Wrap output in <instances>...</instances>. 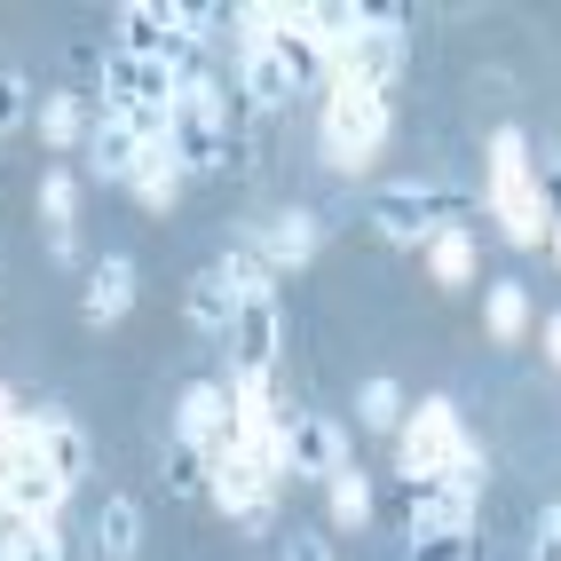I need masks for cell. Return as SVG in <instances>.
Listing matches in <instances>:
<instances>
[{
	"mask_svg": "<svg viewBox=\"0 0 561 561\" xmlns=\"http://www.w3.org/2000/svg\"><path fill=\"white\" fill-rule=\"evenodd\" d=\"M491 206H499V221H506L514 245H538L553 230V214L538 198V174H530V142H522L514 127L491 135Z\"/></svg>",
	"mask_w": 561,
	"mask_h": 561,
	"instance_id": "obj_1",
	"label": "cell"
},
{
	"mask_svg": "<svg viewBox=\"0 0 561 561\" xmlns=\"http://www.w3.org/2000/svg\"><path fill=\"white\" fill-rule=\"evenodd\" d=\"M380 142H388V95L332 88V103H324V159L341 174H364L371 159H380Z\"/></svg>",
	"mask_w": 561,
	"mask_h": 561,
	"instance_id": "obj_2",
	"label": "cell"
},
{
	"mask_svg": "<svg viewBox=\"0 0 561 561\" xmlns=\"http://www.w3.org/2000/svg\"><path fill=\"white\" fill-rule=\"evenodd\" d=\"M167 159L182 174H214L221 167V88L214 80H182L174 127H167Z\"/></svg>",
	"mask_w": 561,
	"mask_h": 561,
	"instance_id": "obj_3",
	"label": "cell"
},
{
	"mask_svg": "<svg viewBox=\"0 0 561 561\" xmlns=\"http://www.w3.org/2000/svg\"><path fill=\"white\" fill-rule=\"evenodd\" d=\"M474 491H482V467H451V474H403V522L411 530H467L474 522Z\"/></svg>",
	"mask_w": 561,
	"mask_h": 561,
	"instance_id": "obj_4",
	"label": "cell"
},
{
	"mask_svg": "<svg viewBox=\"0 0 561 561\" xmlns=\"http://www.w3.org/2000/svg\"><path fill=\"white\" fill-rule=\"evenodd\" d=\"M396 435H403V474H451V467L474 459V443H467V427H459V411L443 403V396L420 403Z\"/></svg>",
	"mask_w": 561,
	"mask_h": 561,
	"instance_id": "obj_5",
	"label": "cell"
},
{
	"mask_svg": "<svg viewBox=\"0 0 561 561\" xmlns=\"http://www.w3.org/2000/svg\"><path fill=\"white\" fill-rule=\"evenodd\" d=\"M396 71H403V24H396V9H364V32L341 48V88L388 95Z\"/></svg>",
	"mask_w": 561,
	"mask_h": 561,
	"instance_id": "obj_6",
	"label": "cell"
},
{
	"mask_svg": "<svg viewBox=\"0 0 561 561\" xmlns=\"http://www.w3.org/2000/svg\"><path fill=\"white\" fill-rule=\"evenodd\" d=\"M348 459H341V427L324 420V411H293V420L277 427V474L293 482H332Z\"/></svg>",
	"mask_w": 561,
	"mask_h": 561,
	"instance_id": "obj_7",
	"label": "cell"
},
{
	"mask_svg": "<svg viewBox=\"0 0 561 561\" xmlns=\"http://www.w3.org/2000/svg\"><path fill=\"white\" fill-rule=\"evenodd\" d=\"M277 341H285V324H277V293H253V301H238V324H230V364H238V380H245V388L270 380Z\"/></svg>",
	"mask_w": 561,
	"mask_h": 561,
	"instance_id": "obj_8",
	"label": "cell"
},
{
	"mask_svg": "<svg viewBox=\"0 0 561 561\" xmlns=\"http://www.w3.org/2000/svg\"><path fill=\"white\" fill-rule=\"evenodd\" d=\"M459 198H443V191H380V206H371V230L396 238V245H435L443 230H451V214Z\"/></svg>",
	"mask_w": 561,
	"mask_h": 561,
	"instance_id": "obj_9",
	"label": "cell"
},
{
	"mask_svg": "<svg viewBox=\"0 0 561 561\" xmlns=\"http://www.w3.org/2000/svg\"><path fill=\"white\" fill-rule=\"evenodd\" d=\"M0 506H9V530H48V522H56L64 482L41 467V451H32L24 467H9V482H0Z\"/></svg>",
	"mask_w": 561,
	"mask_h": 561,
	"instance_id": "obj_10",
	"label": "cell"
},
{
	"mask_svg": "<svg viewBox=\"0 0 561 561\" xmlns=\"http://www.w3.org/2000/svg\"><path fill=\"white\" fill-rule=\"evenodd\" d=\"M270 482H277V467H261L253 451H214V499H221V514L261 522V506H270Z\"/></svg>",
	"mask_w": 561,
	"mask_h": 561,
	"instance_id": "obj_11",
	"label": "cell"
},
{
	"mask_svg": "<svg viewBox=\"0 0 561 561\" xmlns=\"http://www.w3.org/2000/svg\"><path fill=\"white\" fill-rule=\"evenodd\" d=\"M182 443H198V451H238V396H221L214 380L182 388Z\"/></svg>",
	"mask_w": 561,
	"mask_h": 561,
	"instance_id": "obj_12",
	"label": "cell"
},
{
	"mask_svg": "<svg viewBox=\"0 0 561 561\" xmlns=\"http://www.w3.org/2000/svg\"><path fill=\"white\" fill-rule=\"evenodd\" d=\"M32 451H41V467H48V474L64 482V491H71V482H80V474L95 467L88 435L71 427V420H32Z\"/></svg>",
	"mask_w": 561,
	"mask_h": 561,
	"instance_id": "obj_13",
	"label": "cell"
},
{
	"mask_svg": "<svg viewBox=\"0 0 561 561\" xmlns=\"http://www.w3.org/2000/svg\"><path fill=\"white\" fill-rule=\"evenodd\" d=\"M191 324L206 332V341H230V324H238V285H230L221 261L191 277Z\"/></svg>",
	"mask_w": 561,
	"mask_h": 561,
	"instance_id": "obj_14",
	"label": "cell"
},
{
	"mask_svg": "<svg viewBox=\"0 0 561 561\" xmlns=\"http://www.w3.org/2000/svg\"><path fill=\"white\" fill-rule=\"evenodd\" d=\"M127 309H135V261L127 253H103L88 270V317L95 324H119Z\"/></svg>",
	"mask_w": 561,
	"mask_h": 561,
	"instance_id": "obj_15",
	"label": "cell"
},
{
	"mask_svg": "<svg viewBox=\"0 0 561 561\" xmlns=\"http://www.w3.org/2000/svg\"><path fill=\"white\" fill-rule=\"evenodd\" d=\"M88 174L95 182H135V167H142V142L119 127V119H95V135H88Z\"/></svg>",
	"mask_w": 561,
	"mask_h": 561,
	"instance_id": "obj_16",
	"label": "cell"
},
{
	"mask_svg": "<svg viewBox=\"0 0 561 561\" xmlns=\"http://www.w3.org/2000/svg\"><path fill=\"white\" fill-rule=\"evenodd\" d=\"M142 553V506L135 499H103L95 514V561H135Z\"/></svg>",
	"mask_w": 561,
	"mask_h": 561,
	"instance_id": "obj_17",
	"label": "cell"
},
{
	"mask_svg": "<svg viewBox=\"0 0 561 561\" xmlns=\"http://www.w3.org/2000/svg\"><path fill=\"white\" fill-rule=\"evenodd\" d=\"M245 95H253L261 111H277V103H293V95H301V80H293V71L277 64V48H270V32H261V41L245 48Z\"/></svg>",
	"mask_w": 561,
	"mask_h": 561,
	"instance_id": "obj_18",
	"label": "cell"
},
{
	"mask_svg": "<svg viewBox=\"0 0 561 561\" xmlns=\"http://www.w3.org/2000/svg\"><path fill=\"white\" fill-rule=\"evenodd\" d=\"M309 253H317V221L309 214H277L270 238H261V261H270V270H301Z\"/></svg>",
	"mask_w": 561,
	"mask_h": 561,
	"instance_id": "obj_19",
	"label": "cell"
},
{
	"mask_svg": "<svg viewBox=\"0 0 561 561\" xmlns=\"http://www.w3.org/2000/svg\"><path fill=\"white\" fill-rule=\"evenodd\" d=\"M293 24H301L317 48H348L356 32H364V9H348V0H317V9H301Z\"/></svg>",
	"mask_w": 561,
	"mask_h": 561,
	"instance_id": "obj_20",
	"label": "cell"
},
{
	"mask_svg": "<svg viewBox=\"0 0 561 561\" xmlns=\"http://www.w3.org/2000/svg\"><path fill=\"white\" fill-rule=\"evenodd\" d=\"M41 135L56 142V151H88L95 119H88V103H80V95H56V103L41 111Z\"/></svg>",
	"mask_w": 561,
	"mask_h": 561,
	"instance_id": "obj_21",
	"label": "cell"
},
{
	"mask_svg": "<svg viewBox=\"0 0 561 561\" xmlns=\"http://www.w3.org/2000/svg\"><path fill=\"white\" fill-rule=\"evenodd\" d=\"M167 491H174V499L214 491V451H198V443H182V435H174V451H167Z\"/></svg>",
	"mask_w": 561,
	"mask_h": 561,
	"instance_id": "obj_22",
	"label": "cell"
},
{
	"mask_svg": "<svg viewBox=\"0 0 561 561\" xmlns=\"http://www.w3.org/2000/svg\"><path fill=\"white\" fill-rule=\"evenodd\" d=\"M482 317H491V341H522V332H530V293H522L514 277H499L491 301H482Z\"/></svg>",
	"mask_w": 561,
	"mask_h": 561,
	"instance_id": "obj_23",
	"label": "cell"
},
{
	"mask_svg": "<svg viewBox=\"0 0 561 561\" xmlns=\"http://www.w3.org/2000/svg\"><path fill=\"white\" fill-rule=\"evenodd\" d=\"M411 561H482V530H411Z\"/></svg>",
	"mask_w": 561,
	"mask_h": 561,
	"instance_id": "obj_24",
	"label": "cell"
},
{
	"mask_svg": "<svg viewBox=\"0 0 561 561\" xmlns=\"http://www.w3.org/2000/svg\"><path fill=\"white\" fill-rule=\"evenodd\" d=\"M174 191H182V167H174L167 151H142V167H135V198H142V206H174Z\"/></svg>",
	"mask_w": 561,
	"mask_h": 561,
	"instance_id": "obj_25",
	"label": "cell"
},
{
	"mask_svg": "<svg viewBox=\"0 0 561 561\" xmlns=\"http://www.w3.org/2000/svg\"><path fill=\"white\" fill-rule=\"evenodd\" d=\"M356 420L380 427V435L403 427V388H396V380H364V388H356Z\"/></svg>",
	"mask_w": 561,
	"mask_h": 561,
	"instance_id": "obj_26",
	"label": "cell"
},
{
	"mask_svg": "<svg viewBox=\"0 0 561 561\" xmlns=\"http://www.w3.org/2000/svg\"><path fill=\"white\" fill-rule=\"evenodd\" d=\"M270 48H277V64H285V71H293V80H301V88L317 80V41H309V32L293 24V16H285L277 32H270Z\"/></svg>",
	"mask_w": 561,
	"mask_h": 561,
	"instance_id": "obj_27",
	"label": "cell"
},
{
	"mask_svg": "<svg viewBox=\"0 0 561 561\" xmlns=\"http://www.w3.org/2000/svg\"><path fill=\"white\" fill-rule=\"evenodd\" d=\"M427 253H435V285H467L474 277V238L467 230H443Z\"/></svg>",
	"mask_w": 561,
	"mask_h": 561,
	"instance_id": "obj_28",
	"label": "cell"
},
{
	"mask_svg": "<svg viewBox=\"0 0 561 561\" xmlns=\"http://www.w3.org/2000/svg\"><path fill=\"white\" fill-rule=\"evenodd\" d=\"M324 491H332V514H341V522H348V530H356V522L371 514V482H364L356 467H341V474H332V482H324Z\"/></svg>",
	"mask_w": 561,
	"mask_h": 561,
	"instance_id": "obj_29",
	"label": "cell"
},
{
	"mask_svg": "<svg viewBox=\"0 0 561 561\" xmlns=\"http://www.w3.org/2000/svg\"><path fill=\"white\" fill-rule=\"evenodd\" d=\"M71 206H80V174H64V167H56V174L41 182V214L56 221V230H71Z\"/></svg>",
	"mask_w": 561,
	"mask_h": 561,
	"instance_id": "obj_30",
	"label": "cell"
},
{
	"mask_svg": "<svg viewBox=\"0 0 561 561\" xmlns=\"http://www.w3.org/2000/svg\"><path fill=\"white\" fill-rule=\"evenodd\" d=\"M24 119H32V88H24V71L0 64V135H16Z\"/></svg>",
	"mask_w": 561,
	"mask_h": 561,
	"instance_id": "obj_31",
	"label": "cell"
},
{
	"mask_svg": "<svg viewBox=\"0 0 561 561\" xmlns=\"http://www.w3.org/2000/svg\"><path fill=\"white\" fill-rule=\"evenodd\" d=\"M0 561H64V546L48 530H9V546H0Z\"/></svg>",
	"mask_w": 561,
	"mask_h": 561,
	"instance_id": "obj_32",
	"label": "cell"
},
{
	"mask_svg": "<svg viewBox=\"0 0 561 561\" xmlns=\"http://www.w3.org/2000/svg\"><path fill=\"white\" fill-rule=\"evenodd\" d=\"M285 561H332V546H324V538H293Z\"/></svg>",
	"mask_w": 561,
	"mask_h": 561,
	"instance_id": "obj_33",
	"label": "cell"
},
{
	"mask_svg": "<svg viewBox=\"0 0 561 561\" xmlns=\"http://www.w3.org/2000/svg\"><path fill=\"white\" fill-rule=\"evenodd\" d=\"M546 356H553V364H561V309H553V317H546Z\"/></svg>",
	"mask_w": 561,
	"mask_h": 561,
	"instance_id": "obj_34",
	"label": "cell"
},
{
	"mask_svg": "<svg viewBox=\"0 0 561 561\" xmlns=\"http://www.w3.org/2000/svg\"><path fill=\"white\" fill-rule=\"evenodd\" d=\"M0 420H16V396H9V388H0Z\"/></svg>",
	"mask_w": 561,
	"mask_h": 561,
	"instance_id": "obj_35",
	"label": "cell"
},
{
	"mask_svg": "<svg viewBox=\"0 0 561 561\" xmlns=\"http://www.w3.org/2000/svg\"><path fill=\"white\" fill-rule=\"evenodd\" d=\"M546 238H553V261H561V214H553V230H546Z\"/></svg>",
	"mask_w": 561,
	"mask_h": 561,
	"instance_id": "obj_36",
	"label": "cell"
}]
</instances>
